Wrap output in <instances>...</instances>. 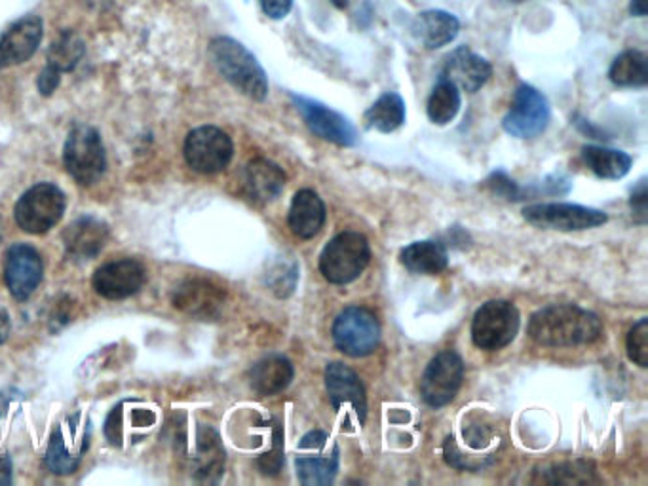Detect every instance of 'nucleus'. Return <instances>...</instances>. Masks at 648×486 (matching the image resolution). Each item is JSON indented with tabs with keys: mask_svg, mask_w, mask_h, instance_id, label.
Here are the masks:
<instances>
[{
	"mask_svg": "<svg viewBox=\"0 0 648 486\" xmlns=\"http://www.w3.org/2000/svg\"><path fill=\"white\" fill-rule=\"evenodd\" d=\"M291 101L314 136H318L329 143L339 144V146H352L358 141L356 128L352 126V122L344 114L336 113L320 101L295 95V93L291 95Z\"/></svg>",
	"mask_w": 648,
	"mask_h": 486,
	"instance_id": "12",
	"label": "nucleus"
},
{
	"mask_svg": "<svg viewBox=\"0 0 648 486\" xmlns=\"http://www.w3.org/2000/svg\"><path fill=\"white\" fill-rule=\"evenodd\" d=\"M45 38L40 15L29 14L12 23L0 37V71L16 67L31 60Z\"/></svg>",
	"mask_w": 648,
	"mask_h": 486,
	"instance_id": "15",
	"label": "nucleus"
},
{
	"mask_svg": "<svg viewBox=\"0 0 648 486\" xmlns=\"http://www.w3.org/2000/svg\"><path fill=\"white\" fill-rule=\"evenodd\" d=\"M487 187L495 192L496 196H503L506 200H521V190L518 189V184L508 179L503 171L493 175L487 181Z\"/></svg>",
	"mask_w": 648,
	"mask_h": 486,
	"instance_id": "37",
	"label": "nucleus"
},
{
	"mask_svg": "<svg viewBox=\"0 0 648 486\" xmlns=\"http://www.w3.org/2000/svg\"><path fill=\"white\" fill-rule=\"evenodd\" d=\"M491 75L493 67L485 57L473 53L468 46H460L445 61L442 78L455 84L458 90L473 93L487 84Z\"/></svg>",
	"mask_w": 648,
	"mask_h": 486,
	"instance_id": "17",
	"label": "nucleus"
},
{
	"mask_svg": "<svg viewBox=\"0 0 648 486\" xmlns=\"http://www.w3.org/2000/svg\"><path fill=\"white\" fill-rule=\"evenodd\" d=\"M63 164L71 177L82 187H90L100 181L107 167V156L100 131L86 124L71 129L63 146Z\"/></svg>",
	"mask_w": 648,
	"mask_h": 486,
	"instance_id": "3",
	"label": "nucleus"
},
{
	"mask_svg": "<svg viewBox=\"0 0 648 486\" xmlns=\"http://www.w3.org/2000/svg\"><path fill=\"white\" fill-rule=\"evenodd\" d=\"M460 22L457 15L445 10H427L417 15L412 33L419 38L420 44L428 50H440L443 46L450 44L458 37Z\"/></svg>",
	"mask_w": 648,
	"mask_h": 486,
	"instance_id": "21",
	"label": "nucleus"
},
{
	"mask_svg": "<svg viewBox=\"0 0 648 486\" xmlns=\"http://www.w3.org/2000/svg\"><path fill=\"white\" fill-rule=\"evenodd\" d=\"M594 465L584 460H576V462L557 463L551 470L544 471L541 477V483H549V485H586V483H595Z\"/></svg>",
	"mask_w": 648,
	"mask_h": 486,
	"instance_id": "32",
	"label": "nucleus"
},
{
	"mask_svg": "<svg viewBox=\"0 0 648 486\" xmlns=\"http://www.w3.org/2000/svg\"><path fill=\"white\" fill-rule=\"evenodd\" d=\"M371 258L369 242L359 232L335 235L321 251L320 270L329 283L344 285L358 280Z\"/></svg>",
	"mask_w": 648,
	"mask_h": 486,
	"instance_id": "4",
	"label": "nucleus"
},
{
	"mask_svg": "<svg viewBox=\"0 0 648 486\" xmlns=\"http://www.w3.org/2000/svg\"><path fill=\"white\" fill-rule=\"evenodd\" d=\"M245 196L255 204H268L282 194L285 187V174L282 167L270 159L255 158L245 166L244 179Z\"/></svg>",
	"mask_w": 648,
	"mask_h": 486,
	"instance_id": "19",
	"label": "nucleus"
},
{
	"mask_svg": "<svg viewBox=\"0 0 648 486\" xmlns=\"http://www.w3.org/2000/svg\"><path fill=\"white\" fill-rule=\"evenodd\" d=\"M523 217L533 227L559 230V232H579L587 228L601 227L609 220L607 213L576 204L526 205Z\"/></svg>",
	"mask_w": 648,
	"mask_h": 486,
	"instance_id": "10",
	"label": "nucleus"
},
{
	"mask_svg": "<svg viewBox=\"0 0 648 486\" xmlns=\"http://www.w3.org/2000/svg\"><path fill=\"white\" fill-rule=\"evenodd\" d=\"M551 118L548 99L529 84H521L513 95V105L504 116L506 133L519 139H533L548 128Z\"/></svg>",
	"mask_w": 648,
	"mask_h": 486,
	"instance_id": "9",
	"label": "nucleus"
},
{
	"mask_svg": "<svg viewBox=\"0 0 648 486\" xmlns=\"http://www.w3.org/2000/svg\"><path fill=\"white\" fill-rule=\"evenodd\" d=\"M199 456L200 465L196 470V477L200 481L214 483L223 473V462H225V452H223L221 443L214 430L204 427L199 433Z\"/></svg>",
	"mask_w": 648,
	"mask_h": 486,
	"instance_id": "31",
	"label": "nucleus"
},
{
	"mask_svg": "<svg viewBox=\"0 0 648 486\" xmlns=\"http://www.w3.org/2000/svg\"><path fill=\"white\" fill-rule=\"evenodd\" d=\"M145 266L134 258H118L101 266L93 273L92 285L107 300H123L136 295L145 285Z\"/></svg>",
	"mask_w": 648,
	"mask_h": 486,
	"instance_id": "14",
	"label": "nucleus"
},
{
	"mask_svg": "<svg viewBox=\"0 0 648 486\" xmlns=\"http://www.w3.org/2000/svg\"><path fill=\"white\" fill-rule=\"evenodd\" d=\"M223 303L225 293L221 289L204 280L187 281L174 296V304L179 310L196 318H214L221 310Z\"/></svg>",
	"mask_w": 648,
	"mask_h": 486,
	"instance_id": "20",
	"label": "nucleus"
},
{
	"mask_svg": "<svg viewBox=\"0 0 648 486\" xmlns=\"http://www.w3.org/2000/svg\"><path fill=\"white\" fill-rule=\"evenodd\" d=\"M364 118H366L367 128L377 129L382 133H392L404 126L405 101L402 95L389 91L367 108Z\"/></svg>",
	"mask_w": 648,
	"mask_h": 486,
	"instance_id": "26",
	"label": "nucleus"
},
{
	"mask_svg": "<svg viewBox=\"0 0 648 486\" xmlns=\"http://www.w3.org/2000/svg\"><path fill=\"white\" fill-rule=\"evenodd\" d=\"M259 470L265 475H278L283 465L282 430L275 427V448L259 458Z\"/></svg>",
	"mask_w": 648,
	"mask_h": 486,
	"instance_id": "35",
	"label": "nucleus"
},
{
	"mask_svg": "<svg viewBox=\"0 0 648 486\" xmlns=\"http://www.w3.org/2000/svg\"><path fill=\"white\" fill-rule=\"evenodd\" d=\"M105 437L115 447L123 445V405L115 407L109 414L107 422H105Z\"/></svg>",
	"mask_w": 648,
	"mask_h": 486,
	"instance_id": "38",
	"label": "nucleus"
},
{
	"mask_svg": "<svg viewBox=\"0 0 648 486\" xmlns=\"http://www.w3.org/2000/svg\"><path fill=\"white\" fill-rule=\"evenodd\" d=\"M630 205H632L633 217H635V220H637L639 225H645V222H647L648 212L647 179H640L639 184L633 189Z\"/></svg>",
	"mask_w": 648,
	"mask_h": 486,
	"instance_id": "36",
	"label": "nucleus"
},
{
	"mask_svg": "<svg viewBox=\"0 0 648 486\" xmlns=\"http://www.w3.org/2000/svg\"><path fill=\"white\" fill-rule=\"evenodd\" d=\"M0 242H2V220H0Z\"/></svg>",
	"mask_w": 648,
	"mask_h": 486,
	"instance_id": "46",
	"label": "nucleus"
},
{
	"mask_svg": "<svg viewBox=\"0 0 648 486\" xmlns=\"http://www.w3.org/2000/svg\"><path fill=\"white\" fill-rule=\"evenodd\" d=\"M7 410H9V401H7V399L0 395V418L7 414Z\"/></svg>",
	"mask_w": 648,
	"mask_h": 486,
	"instance_id": "44",
	"label": "nucleus"
},
{
	"mask_svg": "<svg viewBox=\"0 0 648 486\" xmlns=\"http://www.w3.org/2000/svg\"><path fill=\"white\" fill-rule=\"evenodd\" d=\"M610 80L622 88H643L648 82L647 55L637 50L620 53L610 65Z\"/></svg>",
	"mask_w": 648,
	"mask_h": 486,
	"instance_id": "29",
	"label": "nucleus"
},
{
	"mask_svg": "<svg viewBox=\"0 0 648 486\" xmlns=\"http://www.w3.org/2000/svg\"><path fill=\"white\" fill-rule=\"evenodd\" d=\"M402 263L415 273H440L447 268L449 255L437 242H417L402 251Z\"/></svg>",
	"mask_w": 648,
	"mask_h": 486,
	"instance_id": "24",
	"label": "nucleus"
},
{
	"mask_svg": "<svg viewBox=\"0 0 648 486\" xmlns=\"http://www.w3.org/2000/svg\"><path fill=\"white\" fill-rule=\"evenodd\" d=\"M465 379V363L455 351H442L430 361L420 380V394L427 405L440 409L457 397Z\"/></svg>",
	"mask_w": 648,
	"mask_h": 486,
	"instance_id": "11",
	"label": "nucleus"
},
{
	"mask_svg": "<svg viewBox=\"0 0 648 486\" xmlns=\"http://www.w3.org/2000/svg\"><path fill=\"white\" fill-rule=\"evenodd\" d=\"M602 323L594 311L574 304H551L534 311L529 321V336L541 346H582L599 341Z\"/></svg>",
	"mask_w": 648,
	"mask_h": 486,
	"instance_id": "1",
	"label": "nucleus"
},
{
	"mask_svg": "<svg viewBox=\"0 0 648 486\" xmlns=\"http://www.w3.org/2000/svg\"><path fill=\"white\" fill-rule=\"evenodd\" d=\"M65 205L67 200L60 187L52 182L35 184L17 200L14 209L17 227L27 234H45L62 220Z\"/></svg>",
	"mask_w": 648,
	"mask_h": 486,
	"instance_id": "5",
	"label": "nucleus"
},
{
	"mask_svg": "<svg viewBox=\"0 0 648 486\" xmlns=\"http://www.w3.org/2000/svg\"><path fill=\"white\" fill-rule=\"evenodd\" d=\"M333 341L344 356L366 357L373 354L381 342V325L373 311L351 306L336 316Z\"/></svg>",
	"mask_w": 648,
	"mask_h": 486,
	"instance_id": "6",
	"label": "nucleus"
},
{
	"mask_svg": "<svg viewBox=\"0 0 648 486\" xmlns=\"http://www.w3.org/2000/svg\"><path fill=\"white\" fill-rule=\"evenodd\" d=\"M348 2H351V0H331V4L339 8V10H344V8L348 7Z\"/></svg>",
	"mask_w": 648,
	"mask_h": 486,
	"instance_id": "45",
	"label": "nucleus"
},
{
	"mask_svg": "<svg viewBox=\"0 0 648 486\" xmlns=\"http://www.w3.org/2000/svg\"><path fill=\"white\" fill-rule=\"evenodd\" d=\"M47 463L55 475H71L77 471L80 463V455H71L60 430H55L48 445Z\"/></svg>",
	"mask_w": 648,
	"mask_h": 486,
	"instance_id": "33",
	"label": "nucleus"
},
{
	"mask_svg": "<svg viewBox=\"0 0 648 486\" xmlns=\"http://www.w3.org/2000/svg\"><path fill=\"white\" fill-rule=\"evenodd\" d=\"M42 273L45 266L39 251L27 243L10 247L4 258V281L16 300H27L37 291Z\"/></svg>",
	"mask_w": 648,
	"mask_h": 486,
	"instance_id": "13",
	"label": "nucleus"
},
{
	"mask_svg": "<svg viewBox=\"0 0 648 486\" xmlns=\"http://www.w3.org/2000/svg\"><path fill=\"white\" fill-rule=\"evenodd\" d=\"M109 240V227L92 215L73 220L63 232V245L71 257L88 260L100 253Z\"/></svg>",
	"mask_w": 648,
	"mask_h": 486,
	"instance_id": "18",
	"label": "nucleus"
},
{
	"mask_svg": "<svg viewBox=\"0 0 648 486\" xmlns=\"http://www.w3.org/2000/svg\"><path fill=\"white\" fill-rule=\"evenodd\" d=\"M257 394L276 395L290 386L293 380V364L283 356H268L255 364L250 374Z\"/></svg>",
	"mask_w": 648,
	"mask_h": 486,
	"instance_id": "23",
	"label": "nucleus"
},
{
	"mask_svg": "<svg viewBox=\"0 0 648 486\" xmlns=\"http://www.w3.org/2000/svg\"><path fill=\"white\" fill-rule=\"evenodd\" d=\"M187 164L199 174H219L229 166L234 144L221 128L200 126L192 129L183 144Z\"/></svg>",
	"mask_w": 648,
	"mask_h": 486,
	"instance_id": "7",
	"label": "nucleus"
},
{
	"mask_svg": "<svg viewBox=\"0 0 648 486\" xmlns=\"http://www.w3.org/2000/svg\"><path fill=\"white\" fill-rule=\"evenodd\" d=\"M60 84H62V75L60 73H55L50 67H45L40 71L37 86H39V91L45 98H50L60 88Z\"/></svg>",
	"mask_w": 648,
	"mask_h": 486,
	"instance_id": "40",
	"label": "nucleus"
},
{
	"mask_svg": "<svg viewBox=\"0 0 648 486\" xmlns=\"http://www.w3.org/2000/svg\"><path fill=\"white\" fill-rule=\"evenodd\" d=\"M513 2H523V0H513Z\"/></svg>",
	"mask_w": 648,
	"mask_h": 486,
	"instance_id": "47",
	"label": "nucleus"
},
{
	"mask_svg": "<svg viewBox=\"0 0 648 486\" xmlns=\"http://www.w3.org/2000/svg\"><path fill=\"white\" fill-rule=\"evenodd\" d=\"M10 333V319L9 314L4 310H0V344L7 341V336Z\"/></svg>",
	"mask_w": 648,
	"mask_h": 486,
	"instance_id": "43",
	"label": "nucleus"
},
{
	"mask_svg": "<svg viewBox=\"0 0 648 486\" xmlns=\"http://www.w3.org/2000/svg\"><path fill=\"white\" fill-rule=\"evenodd\" d=\"M519 331V311L508 300H491L475 311L472 323L473 344L481 349L508 346Z\"/></svg>",
	"mask_w": 648,
	"mask_h": 486,
	"instance_id": "8",
	"label": "nucleus"
},
{
	"mask_svg": "<svg viewBox=\"0 0 648 486\" xmlns=\"http://www.w3.org/2000/svg\"><path fill=\"white\" fill-rule=\"evenodd\" d=\"M291 232L301 240H310L320 232L326 222V205L314 190H301L293 197L290 207Z\"/></svg>",
	"mask_w": 648,
	"mask_h": 486,
	"instance_id": "22",
	"label": "nucleus"
},
{
	"mask_svg": "<svg viewBox=\"0 0 648 486\" xmlns=\"http://www.w3.org/2000/svg\"><path fill=\"white\" fill-rule=\"evenodd\" d=\"M86 53V44L82 38L73 30H62L55 38L50 50H48V65L55 73H71L78 67Z\"/></svg>",
	"mask_w": 648,
	"mask_h": 486,
	"instance_id": "27",
	"label": "nucleus"
},
{
	"mask_svg": "<svg viewBox=\"0 0 648 486\" xmlns=\"http://www.w3.org/2000/svg\"><path fill=\"white\" fill-rule=\"evenodd\" d=\"M209 57L219 75L232 84L240 93L253 101H265L268 95V78L259 61L242 42L234 38L217 37L209 42Z\"/></svg>",
	"mask_w": 648,
	"mask_h": 486,
	"instance_id": "2",
	"label": "nucleus"
},
{
	"mask_svg": "<svg viewBox=\"0 0 648 486\" xmlns=\"http://www.w3.org/2000/svg\"><path fill=\"white\" fill-rule=\"evenodd\" d=\"M261 10L270 20H283L293 8V0H259Z\"/></svg>",
	"mask_w": 648,
	"mask_h": 486,
	"instance_id": "39",
	"label": "nucleus"
},
{
	"mask_svg": "<svg viewBox=\"0 0 648 486\" xmlns=\"http://www.w3.org/2000/svg\"><path fill=\"white\" fill-rule=\"evenodd\" d=\"M326 387H328L329 401L333 409L343 410L351 407L359 424H364L367 414L366 389L358 374L344 363H329L326 369Z\"/></svg>",
	"mask_w": 648,
	"mask_h": 486,
	"instance_id": "16",
	"label": "nucleus"
},
{
	"mask_svg": "<svg viewBox=\"0 0 648 486\" xmlns=\"http://www.w3.org/2000/svg\"><path fill=\"white\" fill-rule=\"evenodd\" d=\"M427 111L428 118L437 126H445L450 120H455V116L460 111V91L457 86L449 82L447 78H442L428 99Z\"/></svg>",
	"mask_w": 648,
	"mask_h": 486,
	"instance_id": "30",
	"label": "nucleus"
},
{
	"mask_svg": "<svg viewBox=\"0 0 648 486\" xmlns=\"http://www.w3.org/2000/svg\"><path fill=\"white\" fill-rule=\"evenodd\" d=\"M12 483V462L7 455H0V486Z\"/></svg>",
	"mask_w": 648,
	"mask_h": 486,
	"instance_id": "41",
	"label": "nucleus"
},
{
	"mask_svg": "<svg viewBox=\"0 0 648 486\" xmlns=\"http://www.w3.org/2000/svg\"><path fill=\"white\" fill-rule=\"evenodd\" d=\"M582 158L586 166L601 179H622L632 169V156L614 149L605 146H584Z\"/></svg>",
	"mask_w": 648,
	"mask_h": 486,
	"instance_id": "25",
	"label": "nucleus"
},
{
	"mask_svg": "<svg viewBox=\"0 0 648 486\" xmlns=\"http://www.w3.org/2000/svg\"><path fill=\"white\" fill-rule=\"evenodd\" d=\"M627 356L633 363L648 367V319L643 318L627 334Z\"/></svg>",
	"mask_w": 648,
	"mask_h": 486,
	"instance_id": "34",
	"label": "nucleus"
},
{
	"mask_svg": "<svg viewBox=\"0 0 648 486\" xmlns=\"http://www.w3.org/2000/svg\"><path fill=\"white\" fill-rule=\"evenodd\" d=\"M630 12H632V15H637V17H645L648 12V0H632Z\"/></svg>",
	"mask_w": 648,
	"mask_h": 486,
	"instance_id": "42",
	"label": "nucleus"
},
{
	"mask_svg": "<svg viewBox=\"0 0 648 486\" xmlns=\"http://www.w3.org/2000/svg\"><path fill=\"white\" fill-rule=\"evenodd\" d=\"M297 477L306 486H326L335 481L339 470V448L333 447L331 455L297 456Z\"/></svg>",
	"mask_w": 648,
	"mask_h": 486,
	"instance_id": "28",
	"label": "nucleus"
}]
</instances>
